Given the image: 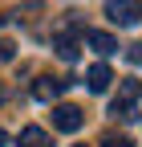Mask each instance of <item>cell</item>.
Instances as JSON below:
<instances>
[{
  "mask_svg": "<svg viewBox=\"0 0 142 147\" xmlns=\"http://www.w3.org/2000/svg\"><path fill=\"white\" fill-rule=\"evenodd\" d=\"M106 16H110V25L130 29V25L142 21V4L138 0H106Z\"/></svg>",
  "mask_w": 142,
  "mask_h": 147,
  "instance_id": "cell-1",
  "label": "cell"
},
{
  "mask_svg": "<svg viewBox=\"0 0 142 147\" xmlns=\"http://www.w3.org/2000/svg\"><path fill=\"white\" fill-rule=\"evenodd\" d=\"M53 127H57V131H65V135L81 131V127H85L81 106H73V102H57V106H53Z\"/></svg>",
  "mask_w": 142,
  "mask_h": 147,
  "instance_id": "cell-2",
  "label": "cell"
},
{
  "mask_svg": "<svg viewBox=\"0 0 142 147\" xmlns=\"http://www.w3.org/2000/svg\"><path fill=\"white\" fill-rule=\"evenodd\" d=\"M65 90H69V78H37L33 98H37V102H53L57 94H65Z\"/></svg>",
  "mask_w": 142,
  "mask_h": 147,
  "instance_id": "cell-3",
  "label": "cell"
},
{
  "mask_svg": "<svg viewBox=\"0 0 142 147\" xmlns=\"http://www.w3.org/2000/svg\"><path fill=\"white\" fill-rule=\"evenodd\" d=\"M85 45H90L94 53H102V57H110V53H118V41L110 33H102V29H85Z\"/></svg>",
  "mask_w": 142,
  "mask_h": 147,
  "instance_id": "cell-4",
  "label": "cell"
},
{
  "mask_svg": "<svg viewBox=\"0 0 142 147\" xmlns=\"http://www.w3.org/2000/svg\"><path fill=\"white\" fill-rule=\"evenodd\" d=\"M85 82H90L94 94H106V90H110V82H114V74H110V65H106V61H98V65L85 69Z\"/></svg>",
  "mask_w": 142,
  "mask_h": 147,
  "instance_id": "cell-5",
  "label": "cell"
},
{
  "mask_svg": "<svg viewBox=\"0 0 142 147\" xmlns=\"http://www.w3.org/2000/svg\"><path fill=\"white\" fill-rule=\"evenodd\" d=\"M21 147H53V143H49L45 127H25V131H21Z\"/></svg>",
  "mask_w": 142,
  "mask_h": 147,
  "instance_id": "cell-6",
  "label": "cell"
},
{
  "mask_svg": "<svg viewBox=\"0 0 142 147\" xmlns=\"http://www.w3.org/2000/svg\"><path fill=\"white\" fill-rule=\"evenodd\" d=\"M53 49L61 53V61H77V41L69 33H57V37H53Z\"/></svg>",
  "mask_w": 142,
  "mask_h": 147,
  "instance_id": "cell-7",
  "label": "cell"
},
{
  "mask_svg": "<svg viewBox=\"0 0 142 147\" xmlns=\"http://www.w3.org/2000/svg\"><path fill=\"white\" fill-rule=\"evenodd\" d=\"M12 57H16V45L8 37H0V61H12Z\"/></svg>",
  "mask_w": 142,
  "mask_h": 147,
  "instance_id": "cell-8",
  "label": "cell"
},
{
  "mask_svg": "<svg viewBox=\"0 0 142 147\" xmlns=\"http://www.w3.org/2000/svg\"><path fill=\"white\" fill-rule=\"evenodd\" d=\"M102 147H134V143H130L126 135H106V139H102Z\"/></svg>",
  "mask_w": 142,
  "mask_h": 147,
  "instance_id": "cell-9",
  "label": "cell"
},
{
  "mask_svg": "<svg viewBox=\"0 0 142 147\" xmlns=\"http://www.w3.org/2000/svg\"><path fill=\"white\" fill-rule=\"evenodd\" d=\"M126 61H130V65H142V41H138V45H130V49H126Z\"/></svg>",
  "mask_w": 142,
  "mask_h": 147,
  "instance_id": "cell-10",
  "label": "cell"
},
{
  "mask_svg": "<svg viewBox=\"0 0 142 147\" xmlns=\"http://www.w3.org/2000/svg\"><path fill=\"white\" fill-rule=\"evenodd\" d=\"M4 143H8V135H4V131H0V147H4Z\"/></svg>",
  "mask_w": 142,
  "mask_h": 147,
  "instance_id": "cell-11",
  "label": "cell"
}]
</instances>
